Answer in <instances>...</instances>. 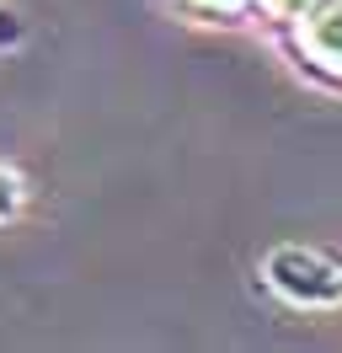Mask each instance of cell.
<instances>
[{
    "label": "cell",
    "mask_w": 342,
    "mask_h": 353,
    "mask_svg": "<svg viewBox=\"0 0 342 353\" xmlns=\"http://www.w3.org/2000/svg\"><path fill=\"white\" fill-rule=\"evenodd\" d=\"M21 209H27V182H21L17 166L0 161V225H11Z\"/></svg>",
    "instance_id": "cell-2"
},
{
    "label": "cell",
    "mask_w": 342,
    "mask_h": 353,
    "mask_svg": "<svg viewBox=\"0 0 342 353\" xmlns=\"http://www.w3.org/2000/svg\"><path fill=\"white\" fill-rule=\"evenodd\" d=\"M268 284L305 310H332L342 305V257L326 246H273L268 252Z\"/></svg>",
    "instance_id": "cell-1"
}]
</instances>
